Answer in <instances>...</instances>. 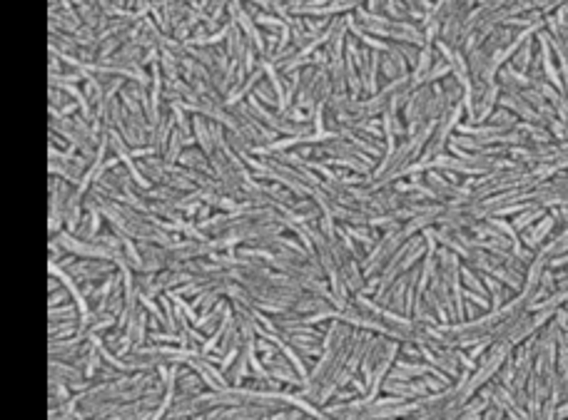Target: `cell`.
Returning <instances> with one entry per match:
<instances>
[{
  "instance_id": "6da1fadb",
  "label": "cell",
  "mask_w": 568,
  "mask_h": 420,
  "mask_svg": "<svg viewBox=\"0 0 568 420\" xmlns=\"http://www.w3.org/2000/svg\"><path fill=\"white\" fill-rule=\"evenodd\" d=\"M556 221H558V214H556V212L546 214V217L541 219V224L534 226V229H526V234H523L521 241L529 246L531 252H534V249H538V246H541V241L549 236V232L556 226Z\"/></svg>"
},
{
  "instance_id": "7a4b0ae2",
  "label": "cell",
  "mask_w": 568,
  "mask_h": 420,
  "mask_svg": "<svg viewBox=\"0 0 568 420\" xmlns=\"http://www.w3.org/2000/svg\"><path fill=\"white\" fill-rule=\"evenodd\" d=\"M514 67H516L518 72H523V75H529L531 67H534V43L531 40H526L521 45V50L516 52V60H514Z\"/></svg>"
},
{
  "instance_id": "3957f363",
  "label": "cell",
  "mask_w": 568,
  "mask_h": 420,
  "mask_svg": "<svg viewBox=\"0 0 568 420\" xmlns=\"http://www.w3.org/2000/svg\"><path fill=\"white\" fill-rule=\"evenodd\" d=\"M543 217H546V207H531L518 214L516 221H514V229H516V232H526L536 219H543Z\"/></svg>"
},
{
  "instance_id": "277c9868",
  "label": "cell",
  "mask_w": 568,
  "mask_h": 420,
  "mask_svg": "<svg viewBox=\"0 0 568 420\" xmlns=\"http://www.w3.org/2000/svg\"><path fill=\"white\" fill-rule=\"evenodd\" d=\"M352 239H357L359 244H364V246H377L379 244V239H377V234L374 232H369V229H364V226H349V229H344Z\"/></svg>"
},
{
  "instance_id": "5b68a950",
  "label": "cell",
  "mask_w": 568,
  "mask_h": 420,
  "mask_svg": "<svg viewBox=\"0 0 568 420\" xmlns=\"http://www.w3.org/2000/svg\"><path fill=\"white\" fill-rule=\"evenodd\" d=\"M78 306L72 304H60V306H50V323H58L60 318H65V321H78L75 318V313H78Z\"/></svg>"
},
{
  "instance_id": "8992f818",
  "label": "cell",
  "mask_w": 568,
  "mask_h": 420,
  "mask_svg": "<svg viewBox=\"0 0 568 420\" xmlns=\"http://www.w3.org/2000/svg\"><path fill=\"white\" fill-rule=\"evenodd\" d=\"M247 371H249V358L244 353H240V358L235 361V368H232V375H229V383L240 388L242 381H244V375H247Z\"/></svg>"
},
{
  "instance_id": "52a82bcc",
  "label": "cell",
  "mask_w": 568,
  "mask_h": 420,
  "mask_svg": "<svg viewBox=\"0 0 568 420\" xmlns=\"http://www.w3.org/2000/svg\"><path fill=\"white\" fill-rule=\"evenodd\" d=\"M381 72H384L386 78H392V80L404 78V75H401V70H399V65L394 63L392 55H381Z\"/></svg>"
},
{
  "instance_id": "ba28073f",
  "label": "cell",
  "mask_w": 568,
  "mask_h": 420,
  "mask_svg": "<svg viewBox=\"0 0 568 420\" xmlns=\"http://www.w3.org/2000/svg\"><path fill=\"white\" fill-rule=\"evenodd\" d=\"M551 135L556 137V140H561V142H566L568 140V127H566V122H561V120H558V117H554V120H551Z\"/></svg>"
},
{
  "instance_id": "9c48e42d",
  "label": "cell",
  "mask_w": 568,
  "mask_h": 420,
  "mask_svg": "<svg viewBox=\"0 0 568 420\" xmlns=\"http://www.w3.org/2000/svg\"><path fill=\"white\" fill-rule=\"evenodd\" d=\"M255 95L262 97V100H264V104H275V107L280 104V102H277V95H275V92H269L267 87H264V85H260V87H257Z\"/></svg>"
},
{
  "instance_id": "30bf717a",
  "label": "cell",
  "mask_w": 568,
  "mask_h": 420,
  "mask_svg": "<svg viewBox=\"0 0 568 420\" xmlns=\"http://www.w3.org/2000/svg\"><path fill=\"white\" fill-rule=\"evenodd\" d=\"M464 298H469L471 304H476V306H481V309H489V301H486V296H481V294H476V291H464Z\"/></svg>"
},
{
  "instance_id": "8fae6325",
  "label": "cell",
  "mask_w": 568,
  "mask_h": 420,
  "mask_svg": "<svg viewBox=\"0 0 568 420\" xmlns=\"http://www.w3.org/2000/svg\"><path fill=\"white\" fill-rule=\"evenodd\" d=\"M556 418H558V420H566L568 418V401H563V406H558V410H556Z\"/></svg>"
},
{
  "instance_id": "7c38bea8",
  "label": "cell",
  "mask_w": 568,
  "mask_h": 420,
  "mask_svg": "<svg viewBox=\"0 0 568 420\" xmlns=\"http://www.w3.org/2000/svg\"><path fill=\"white\" fill-rule=\"evenodd\" d=\"M561 341H563V343H566V346H568V336H563V338H561Z\"/></svg>"
},
{
  "instance_id": "4fadbf2b",
  "label": "cell",
  "mask_w": 568,
  "mask_h": 420,
  "mask_svg": "<svg viewBox=\"0 0 568 420\" xmlns=\"http://www.w3.org/2000/svg\"><path fill=\"white\" fill-rule=\"evenodd\" d=\"M563 336H568V329H566V333H563Z\"/></svg>"
}]
</instances>
